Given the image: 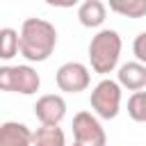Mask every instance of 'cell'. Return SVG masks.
<instances>
[{"instance_id":"6da1fadb","label":"cell","mask_w":146,"mask_h":146,"mask_svg":"<svg viewBox=\"0 0 146 146\" xmlns=\"http://www.w3.org/2000/svg\"><path fill=\"white\" fill-rule=\"evenodd\" d=\"M57 46V30L43 18H25L21 25V55L27 62H46Z\"/></svg>"},{"instance_id":"2e32d148","label":"cell","mask_w":146,"mask_h":146,"mask_svg":"<svg viewBox=\"0 0 146 146\" xmlns=\"http://www.w3.org/2000/svg\"><path fill=\"white\" fill-rule=\"evenodd\" d=\"M71 146H82V144H78V141H73V144H71Z\"/></svg>"},{"instance_id":"4fadbf2b","label":"cell","mask_w":146,"mask_h":146,"mask_svg":"<svg viewBox=\"0 0 146 146\" xmlns=\"http://www.w3.org/2000/svg\"><path fill=\"white\" fill-rule=\"evenodd\" d=\"M110 9L128 18H141L146 16V0H110Z\"/></svg>"},{"instance_id":"52a82bcc","label":"cell","mask_w":146,"mask_h":146,"mask_svg":"<svg viewBox=\"0 0 146 146\" xmlns=\"http://www.w3.org/2000/svg\"><path fill=\"white\" fill-rule=\"evenodd\" d=\"M34 116L41 125H59L66 116V100L59 94H46L34 103Z\"/></svg>"},{"instance_id":"30bf717a","label":"cell","mask_w":146,"mask_h":146,"mask_svg":"<svg viewBox=\"0 0 146 146\" xmlns=\"http://www.w3.org/2000/svg\"><path fill=\"white\" fill-rule=\"evenodd\" d=\"M105 16H107V7L100 0H84L78 7V18L80 25L84 27H100L105 23Z\"/></svg>"},{"instance_id":"8992f818","label":"cell","mask_w":146,"mask_h":146,"mask_svg":"<svg viewBox=\"0 0 146 146\" xmlns=\"http://www.w3.org/2000/svg\"><path fill=\"white\" fill-rule=\"evenodd\" d=\"M55 82L59 87V91H66V94H80L89 87L91 82V75H89V68L80 62H66L57 68L55 73Z\"/></svg>"},{"instance_id":"5bb4252c","label":"cell","mask_w":146,"mask_h":146,"mask_svg":"<svg viewBox=\"0 0 146 146\" xmlns=\"http://www.w3.org/2000/svg\"><path fill=\"white\" fill-rule=\"evenodd\" d=\"M128 116L132 121L146 123V91H137L128 98Z\"/></svg>"},{"instance_id":"7c38bea8","label":"cell","mask_w":146,"mask_h":146,"mask_svg":"<svg viewBox=\"0 0 146 146\" xmlns=\"http://www.w3.org/2000/svg\"><path fill=\"white\" fill-rule=\"evenodd\" d=\"M32 146H66V139L59 125H41L34 132Z\"/></svg>"},{"instance_id":"ba28073f","label":"cell","mask_w":146,"mask_h":146,"mask_svg":"<svg viewBox=\"0 0 146 146\" xmlns=\"http://www.w3.org/2000/svg\"><path fill=\"white\" fill-rule=\"evenodd\" d=\"M34 132L18 121H5L0 125V146H32Z\"/></svg>"},{"instance_id":"5b68a950","label":"cell","mask_w":146,"mask_h":146,"mask_svg":"<svg viewBox=\"0 0 146 146\" xmlns=\"http://www.w3.org/2000/svg\"><path fill=\"white\" fill-rule=\"evenodd\" d=\"M73 139L82 146H107V135L98 121V116H94L91 112H78L73 116Z\"/></svg>"},{"instance_id":"277c9868","label":"cell","mask_w":146,"mask_h":146,"mask_svg":"<svg viewBox=\"0 0 146 146\" xmlns=\"http://www.w3.org/2000/svg\"><path fill=\"white\" fill-rule=\"evenodd\" d=\"M41 87V78L39 73L27 66H0V89L2 91H14V94H23V96H32L36 94Z\"/></svg>"},{"instance_id":"3957f363","label":"cell","mask_w":146,"mask_h":146,"mask_svg":"<svg viewBox=\"0 0 146 146\" xmlns=\"http://www.w3.org/2000/svg\"><path fill=\"white\" fill-rule=\"evenodd\" d=\"M89 103H91V110L98 119H105V121L116 119V114L121 110V84L116 80L103 78L91 89Z\"/></svg>"},{"instance_id":"8fae6325","label":"cell","mask_w":146,"mask_h":146,"mask_svg":"<svg viewBox=\"0 0 146 146\" xmlns=\"http://www.w3.org/2000/svg\"><path fill=\"white\" fill-rule=\"evenodd\" d=\"M21 52V32L14 27H2L0 30V57L7 62Z\"/></svg>"},{"instance_id":"9a60e30c","label":"cell","mask_w":146,"mask_h":146,"mask_svg":"<svg viewBox=\"0 0 146 146\" xmlns=\"http://www.w3.org/2000/svg\"><path fill=\"white\" fill-rule=\"evenodd\" d=\"M132 52L137 57V62L146 64V32H139L132 41Z\"/></svg>"},{"instance_id":"9c48e42d","label":"cell","mask_w":146,"mask_h":146,"mask_svg":"<svg viewBox=\"0 0 146 146\" xmlns=\"http://www.w3.org/2000/svg\"><path fill=\"white\" fill-rule=\"evenodd\" d=\"M116 82L121 84V87H125V89H130V91H141V89H146V64H141V62H128V64H123L121 68H119V73H116Z\"/></svg>"},{"instance_id":"7a4b0ae2","label":"cell","mask_w":146,"mask_h":146,"mask_svg":"<svg viewBox=\"0 0 146 146\" xmlns=\"http://www.w3.org/2000/svg\"><path fill=\"white\" fill-rule=\"evenodd\" d=\"M121 36L116 30H100L89 41V62L91 68L100 75H107L116 68L121 57Z\"/></svg>"}]
</instances>
